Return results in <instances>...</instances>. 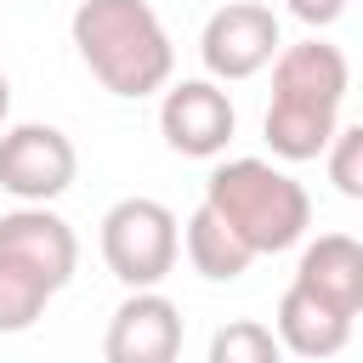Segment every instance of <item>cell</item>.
I'll list each match as a JSON object with an SVG mask.
<instances>
[{
	"mask_svg": "<svg viewBox=\"0 0 363 363\" xmlns=\"http://www.w3.org/2000/svg\"><path fill=\"white\" fill-rule=\"evenodd\" d=\"M6 113H11V79L0 74V136H6Z\"/></svg>",
	"mask_w": 363,
	"mask_h": 363,
	"instance_id": "cell-16",
	"label": "cell"
},
{
	"mask_svg": "<svg viewBox=\"0 0 363 363\" xmlns=\"http://www.w3.org/2000/svg\"><path fill=\"white\" fill-rule=\"evenodd\" d=\"M182 255V221L159 199H119L102 216V261L125 289H159Z\"/></svg>",
	"mask_w": 363,
	"mask_h": 363,
	"instance_id": "cell-5",
	"label": "cell"
},
{
	"mask_svg": "<svg viewBox=\"0 0 363 363\" xmlns=\"http://www.w3.org/2000/svg\"><path fill=\"white\" fill-rule=\"evenodd\" d=\"M295 284L329 301L335 312L357 318L363 312V244L352 233H318L295 261Z\"/></svg>",
	"mask_w": 363,
	"mask_h": 363,
	"instance_id": "cell-10",
	"label": "cell"
},
{
	"mask_svg": "<svg viewBox=\"0 0 363 363\" xmlns=\"http://www.w3.org/2000/svg\"><path fill=\"white\" fill-rule=\"evenodd\" d=\"M233 125H238L233 96L216 79H182V85H170L159 96V136L182 159H216V153H227Z\"/></svg>",
	"mask_w": 363,
	"mask_h": 363,
	"instance_id": "cell-8",
	"label": "cell"
},
{
	"mask_svg": "<svg viewBox=\"0 0 363 363\" xmlns=\"http://www.w3.org/2000/svg\"><path fill=\"white\" fill-rule=\"evenodd\" d=\"M329 182L340 199H363V125H346L335 142H329Z\"/></svg>",
	"mask_w": 363,
	"mask_h": 363,
	"instance_id": "cell-14",
	"label": "cell"
},
{
	"mask_svg": "<svg viewBox=\"0 0 363 363\" xmlns=\"http://www.w3.org/2000/svg\"><path fill=\"white\" fill-rule=\"evenodd\" d=\"M79 267V238L51 204H17L0 216V335L40 323L51 295L68 289Z\"/></svg>",
	"mask_w": 363,
	"mask_h": 363,
	"instance_id": "cell-3",
	"label": "cell"
},
{
	"mask_svg": "<svg viewBox=\"0 0 363 363\" xmlns=\"http://www.w3.org/2000/svg\"><path fill=\"white\" fill-rule=\"evenodd\" d=\"M346 57L329 40H301L284 45L272 62V102L261 119V136L272 147V159L284 164H306L318 153H329V142L340 136V102H346Z\"/></svg>",
	"mask_w": 363,
	"mask_h": 363,
	"instance_id": "cell-1",
	"label": "cell"
},
{
	"mask_svg": "<svg viewBox=\"0 0 363 363\" xmlns=\"http://www.w3.org/2000/svg\"><path fill=\"white\" fill-rule=\"evenodd\" d=\"M272 335H278V340H284V352H295V357H335V352L352 340V318H346V312H335L329 301L306 295L301 284H289V289H284V301H278Z\"/></svg>",
	"mask_w": 363,
	"mask_h": 363,
	"instance_id": "cell-11",
	"label": "cell"
},
{
	"mask_svg": "<svg viewBox=\"0 0 363 363\" xmlns=\"http://www.w3.org/2000/svg\"><path fill=\"white\" fill-rule=\"evenodd\" d=\"M255 255H278V250H295L312 227V199L306 187L272 164V159H227L204 176V199Z\"/></svg>",
	"mask_w": 363,
	"mask_h": 363,
	"instance_id": "cell-4",
	"label": "cell"
},
{
	"mask_svg": "<svg viewBox=\"0 0 363 363\" xmlns=\"http://www.w3.org/2000/svg\"><path fill=\"white\" fill-rule=\"evenodd\" d=\"M182 306L159 289H130L102 335V363H176L182 357Z\"/></svg>",
	"mask_w": 363,
	"mask_h": 363,
	"instance_id": "cell-9",
	"label": "cell"
},
{
	"mask_svg": "<svg viewBox=\"0 0 363 363\" xmlns=\"http://www.w3.org/2000/svg\"><path fill=\"white\" fill-rule=\"evenodd\" d=\"M79 176V153L57 125H11L0 136V193H11L17 204H51L74 187Z\"/></svg>",
	"mask_w": 363,
	"mask_h": 363,
	"instance_id": "cell-7",
	"label": "cell"
},
{
	"mask_svg": "<svg viewBox=\"0 0 363 363\" xmlns=\"http://www.w3.org/2000/svg\"><path fill=\"white\" fill-rule=\"evenodd\" d=\"M68 34H74L79 62L108 96L142 102L153 91H170L176 45L147 0H79Z\"/></svg>",
	"mask_w": 363,
	"mask_h": 363,
	"instance_id": "cell-2",
	"label": "cell"
},
{
	"mask_svg": "<svg viewBox=\"0 0 363 363\" xmlns=\"http://www.w3.org/2000/svg\"><path fill=\"white\" fill-rule=\"evenodd\" d=\"M284 6H289V17H301L306 28H329V23L346 17V0H284Z\"/></svg>",
	"mask_w": 363,
	"mask_h": 363,
	"instance_id": "cell-15",
	"label": "cell"
},
{
	"mask_svg": "<svg viewBox=\"0 0 363 363\" xmlns=\"http://www.w3.org/2000/svg\"><path fill=\"white\" fill-rule=\"evenodd\" d=\"M182 250H187L193 272L210 278V284H233V278H244L250 261H255V250H250V244H244L210 204H199V210L187 216V227H182Z\"/></svg>",
	"mask_w": 363,
	"mask_h": 363,
	"instance_id": "cell-12",
	"label": "cell"
},
{
	"mask_svg": "<svg viewBox=\"0 0 363 363\" xmlns=\"http://www.w3.org/2000/svg\"><path fill=\"white\" fill-rule=\"evenodd\" d=\"M284 51V34H278V11L261 6V0H227L204 17V34H199V62H204V79L216 85H238V79H255L261 68H272Z\"/></svg>",
	"mask_w": 363,
	"mask_h": 363,
	"instance_id": "cell-6",
	"label": "cell"
},
{
	"mask_svg": "<svg viewBox=\"0 0 363 363\" xmlns=\"http://www.w3.org/2000/svg\"><path fill=\"white\" fill-rule=\"evenodd\" d=\"M204 363H284V340L267 323H255V318H227L210 335Z\"/></svg>",
	"mask_w": 363,
	"mask_h": 363,
	"instance_id": "cell-13",
	"label": "cell"
}]
</instances>
